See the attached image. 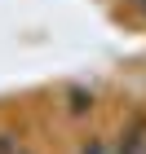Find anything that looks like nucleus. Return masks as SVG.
<instances>
[{"label": "nucleus", "instance_id": "1", "mask_svg": "<svg viewBox=\"0 0 146 154\" xmlns=\"http://www.w3.org/2000/svg\"><path fill=\"white\" fill-rule=\"evenodd\" d=\"M13 154H31V150H13Z\"/></svg>", "mask_w": 146, "mask_h": 154}]
</instances>
